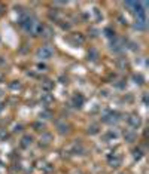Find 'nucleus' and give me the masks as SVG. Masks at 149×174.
I'll return each instance as SVG.
<instances>
[{
	"instance_id": "obj_1",
	"label": "nucleus",
	"mask_w": 149,
	"mask_h": 174,
	"mask_svg": "<svg viewBox=\"0 0 149 174\" xmlns=\"http://www.w3.org/2000/svg\"><path fill=\"white\" fill-rule=\"evenodd\" d=\"M52 54H54V51H52V48H49V46H42V48L37 51V57L42 58V60H49L52 57Z\"/></svg>"
},
{
	"instance_id": "obj_2",
	"label": "nucleus",
	"mask_w": 149,
	"mask_h": 174,
	"mask_svg": "<svg viewBox=\"0 0 149 174\" xmlns=\"http://www.w3.org/2000/svg\"><path fill=\"white\" fill-rule=\"evenodd\" d=\"M128 124L131 125L133 128H137V127H140V118L136 116V115H133V116L128 118Z\"/></svg>"
},
{
	"instance_id": "obj_3",
	"label": "nucleus",
	"mask_w": 149,
	"mask_h": 174,
	"mask_svg": "<svg viewBox=\"0 0 149 174\" xmlns=\"http://www.w3.org/2000/svg\"><path fill=\"white\" fill-rule=\"evenodd\" d=\"M0 97H2V91H0Z\"/></svg>"
}]
</instances>
